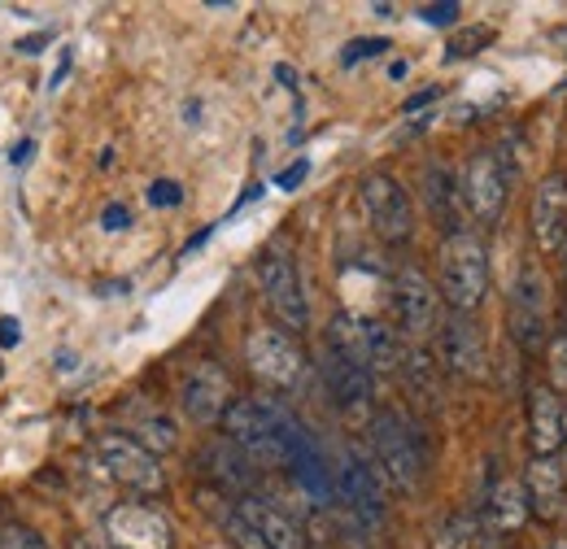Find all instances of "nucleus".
<instances>
[{"label": "nucleus", "instance_id": "nucleus-1", "mask_svg": "<svg viewBox=\"0 0 567 549\" xmlns=\"http://www.w3.org/2000/svg\"><path fill=\"white\" fill-rule=\"evenodd\" d=\"M223 436L258 467H288L292 449L310 436L292 414L276 406V402H254L240 397L231 402V411L223 414Z\"/></svg>", "mask_w": 567, "mask_h": 549}, {"label": "nucleus", "instance_id": "nucleus-2", "mask_svg": "<svg viewBox=\"0 0 567 549\" xmlns=\"http://www.w3.org/2000/svg\"><path fill=\"white\" fill-rule=\"evenodd\" d=\"M441 301L450 305V314H476L481 301L489 297V249L476 231H454L441 240Z\"/></svg>", "mask_w": 567, "mask_h": 549}, {"label": "nucleus", "instance_id": "nucleus-3", "mask_svg": "<svg viewBox=\"0 0 567 549\" xmlns=\"http://www.w3.org/2000/svg\"><path fill=\"white\" fill-rule=\"evenodd\" d=\"M371 454L380 476L398 493H415L424 484V445L415 436V427L398 411H375L371 414Z\"/></svg>", "mask_w": 567, "mask_h": 549}, {"label": "nucleus", "instance_id": "nucleus-4", "mask_svg": "<svg viewBox=\"0 0 567 549\" xmlns=\"http://www.w3.org/2000/svg\"><path fill=\"white\" fill-rule=\"evenodd\" d=\"M358 201H362V214H367L371 231H375L384 245H406V240L415 236V209H411L406 188H402L393 175H384V170L362 175Z\"/></svg>", "mask_w": 567, "mask_h": 549}, {"label": "nucleus", "instance_id": "nucleus-5", "mask_svg": "<svg viewBox=\"0 0 567 549\" xmlns=\"http://www.w3.org/2000/svg\"><path fill=\"white\" fill-rule=\"evenodd\" d=\"M546 274L537 267V258H524L519 274L511 283V305H506V323H511V341L524 353H542L546 349Z\"/></svg>", "mask_w": 567, "mask_h": 549}, {"label": "nucleus", "instance_id": "nucleus-6", "mask_svg": "<svg viewBox=\"0 0 567 549\" xmlns=\"http://www.w3.org/2000/svg\"><path fill=\"white\" fill-rule=\"evenodd\" d=\"M258 288H262L267 310L280 319L288 332H306L310 328V305H306V292H301V274H297L292 258L284 249H267L258 258Z\"/></svg>", "mask_w": 567, "mask_h": 549}, {"label": "nucleus", "instance_id": "nucleus-7", "mask_svg": "<svg viewBox=\"0 0 567 549\" xmlns=\"http://www.w3.org/2000/svg\"><path fill=\"white\" fill-rule=\"evenodd\" d=\"M245 362L271 389H297L306 375V353L280 328H254L245 336Z\"/></svg>", "mask_w": 567, "mask_h": 549}, {"label": "nucleus", "instance_id": "nucleus-8", "mask_svg": "<svg viewBox=\"0 0 567 549\" xmlns=\"http://www.w3.org/2000/svg\"><path fill=\"white\" fill-rule=\"evenodd\" d=\"M96 454H101V467L110 472V480H118L132 493H162L166 488V472H162L157 454L136 445L127 432H105L96 441Z\"/></svg>", "mask_w": 567, "mask_h": 549}, {"label": "nucleus", "instance_id": "nucleus-9", "mask_svg": "<svg viewBox=\"0 0 567 549\" xmlns=\"http://www.w3.org/2000/svg\"><path fill=\"white\" fill-rule=\"evenodd\" d=\"M393 314L402 336L411 341H427L436 332V314H441V288L415 267H402L393 279Z\"/></svg>", "mask_w": 567, "mask_h": 549}, {"label": "nucleus", "instance_id": "nucleus-10", "mask_svg": "<svg viewBox=\"0 0 567 549\" xmlns=\"http://www.w3.org/2000/svg\"><path fill=\"white\" fill-rule=\"evenodd\" d=\"M506 188H511V179H506V166L497 162V153L481 148V153L467 157V166H463V188H458V193H463V206L476 214V222L494 227L497 218H502Z\"/></svg>", "mask_w": 567, "mask_h": 549}, {"label": "nucleus", "instance_id": "nucleus-11", "mask_svg": "<svg viewBox=\"0 0 567 549\" xmlns=\"http://www.w3.org/2000/svg\"><path fill=\"white\" fill-rule=\"evenodd\" d=\"M441 358L454 380H485L489 375V349L476 314H450L441 328Z\"/></svg>", "mask_w": 567, "mask_h": 549}, {"label": "nucleus", "instance_id": "nucleus-12", "mask_svg": "<svg viewBox=\"0 0 567 549\" xmlns=\"http://www.w3.org/2000/svg\"><path fill=\"white\" fill-rule=\"evenodd\" d=\"M231 380L218 362H197L188 375H184V389H179V411L188 414L193 423L210 427L223 423V414L231 411Z\"/></svg>", "mask_w": 567, "mask_h": 549}, {"label": "nucleus", "instance_id": "nucleus-13", "mask_svg": "<svg viewBox=\"0 0 567 549\" xmlns=\"http://www.w3.org/2000/svg\"><path fill=\"white\" fill-rule=\"evenodd\" d=\"M528 227H533L537 249H546V253L564 249V236H567V170H550V175H542V179H537L533 201H528Z\"/></svg>", "mask_w": 567, "mask_h": 549}, {"label": "nucleus", "instance_id": "nucleus-14", "mask_svg": "<svg viewBox=\"0 0 567 549\" xmlns=\"http://www.w3.org/2000/svg\"><path fill=\"white\" fill-rule=\"evenodd\" d=\"M105 532L114 549H171L175 532L162 510L153 506H114L105 515Z\"/></svg>", "mask_w": 567, "mask_h": 549}, {"label": "nucleus", "instance_id": "nucleus-15", "mask_svg": "<svg viewBox=\"0 0 567 549\" xmlns=\"http://www.w3.org/2000/svg\"><path fill=\"white\" fill-rule=\"evenodd\" d=\"M337 493H341V501L354 510L362 524H371V528L384 524V515H389V506H384V488H380V476L371 472L367 458L346 454V463H341V472H337Z\"/></svg>", "mask_w": 567, "mask_h": 549}, {"label": "nucleus", "instance_id": "nucleus-16", "mask_svg": "<svg viewBox=\"0 0 567 549\" xmlns=\"http://www.w3.org/2000/svg\"><path fill=\"white\" fill-rule=\"evenodd\" d=\"M524 406H528V445H533V454L555 458L564 449V397L550 384H533Z\"/></svg>", "mask_w": 567, "mask_h": 549}, {"label": "nucleus", "instance_id": "nucleus-17", "mask_svg": "<svg viewBox=\"0 0 567 549\" xmlns=\"http://www.w3.org/2000/svg\"><path fill=\"white\" fill-rule=\"evenodd\" d=\"M524 493H528V506L537 519L555 524L567 510V472L559 458H542L533 454L528 467H524Z\"/></svg>", "mask_w": 567, "mask_h": 549}, {"label": "nucleus", "instance_id": "nucleus-18", "mask_svg": "<svg viewBox=\"0 0 567 549\" xmlns=\"http://www.w3.org/2000/svg\"><path fill=\"white\" fill-rule=\"evenodd\" d=\"M323 384H328V393L341 411H362L375 393V375L367 366H358L354 358L337 353L332 344L323 349Z\"/></svg>", "mask_w": 567, "mask_h": 549}, {"label": "nucleus", "instance_id": "nucleus-19", "mask_svg": "<svg viewBox=\"0 0 567 549\" xmlns=\"http://www.w3.org/2000/svg\"><path fill=\"white\" fill-rule=\"evenodd\" d=\"M236 515H240L271 549H306V532L284 515L280 506H271V501H262V497H240Z\"/></svg>", "mask_w": 567, "mask_h": 549}, {"label": "nucleus", "instance_id": "nucleus-20", "mask_svg": "<svg viewBox=\"0 0 567 549\" xmlns=\"http://www.w3.org/2000/svg\"><path fill=\"white\" fill-rule=\"evenodd\" d=\"M197 463H202V472H206L218 488H231V493H245V497H249V488H254V476H258V472H254V463H249L227 436L210 441V445L202 449Z\"/></svg>", "mask_w": 567, "mask_h": 549}, {"label": "nucleus", "instance_id": "nucleus-21", "mask_svg": "<svg viewBox=\"0 0 567 549\" xmlns=\"http://www.w3.org/2000/svg\"><path fill=\"white\" fill-rule=\"evenodd\" d=\"M533 519V506H528V493L524 480H497L489 488V501H485V524L494 537H515L524 524Z\"/></svg>", "mask_w": 567, "mask_h": 549}, {"label": "nucleus", "instance_id": "nucleus-22", "mask_svg": "<svg viewBox=\"0 0 567 549\" xmlns=\"http://www.w3.org/2000/svg\"><path fill=\"white\" fill-rule=\"evenodd\" d=\"M420 188H424V206L432 214V222L445 236L463 231V222H458V188H454V179H450V170L441 162H427L424 175H420Z\"/></svg>", "mask_w": 567, "mask_h": 549}, {"label": "nucleus", "instance_id": "nucleus-23", "mask_svg": "<svg viewBox=\"0 0 567 549\" xmlns=\"http://www.w3.org/2000/svg\"><path fill=\"white\" fill-rule=\"evenodd\" d=\"M292 480L301 484V493L310 497V501H332V493H337V476L328 472V463H323V454H319V445L306 436L297 449H292Z\"/></svg>", "mask_w": 567, "mask_h": 549}, {"label": "nucleus", "instance_id": "nucleus-24", "mask_svg": "<svg viewBox=\"0 0 567 549\" xmlns=\"http://www.w3.org/2000/svg\"><path fill=\"white\" fill-rule=\"evenodd\" d=\"M127 436L144 445L148 454H171L175 445H179V427H175V418L162 411H144V414H132L127 418Z\"/></svg>", "mask_w": 567, "mask_h": 549}, {"label": "nucleus", "instance_id": "nucleus-25", "mask_svg": "<svg viewBox=\"0 0 567 549\" xmlns=\"http://www.w3.org/2000/svg\"><path fill=\"white\" fill-rule=\"evenodd\" d=\"M402 366V344H398V332H389L384 323L367 319V371H398Z\"/></svg>", "mask_w": 567, "mask_h": 549}, {"label": "nucleus", "instance_id": "nucleus-26", "mask_svg": "<svg viewBox=\"0 0 567 549\" xmlns=\"http://www.w3.org/2000/svg\"><path fill=\"white\" fill-rule=\"evenodd\" d=\"M472 541H476V519L472 515H450L436 528V546L432 549H472Z\"/></svg>", "mask_w": 567, "mask_h": 549}, {"label": "nucleus", "instance_id": "nucleus-27", "mask_svg": "<svg viewBox=\"0 0 567 549\" xmlns=\"http://www.w3.org/2000/svg\"><path fill=\"white\" fill-rule=\"evenodd\" d=\"M546 384H550L559 397H567V332L564 328L546 344Z\"/></svg>", "mask_w": 567, "mask_h": 549}, {"label": "nucleus", "instance_id": "nucleus-28", "mask_svg": "<svg viewBox=\"0 0 567 549\" xmlns=\"http://www.w3.org/2000/svg\"><path fill=\"white\" fill-rule=\"evenodd\" d=\"M0 549H49V541L27 524H0Z\"/></svg>", "mask_w": 567, "mask_h": 549}, {"label": "nucleus", "instance_id": "nucleus-29", "mask_svg": "<svg viewBox=\"0 0 567 549\" xmlns=\"http://www.w3.org/2000/svg\"><path fill=\"white\" fill-rule=\"evenodd\" d=\"M223 532H227V541H231L236 549H271L258 532H254V528H249V524H245V519H240V515H236V510H231V515H223Z\"/></svg>", "mask_w": 567, "mask_h": 549}, {"label": "nucleus", "instance_id": "nucleus-30", "mask_svg": "<svg viewBox=\"0 0 567 549\" xmlns=\"http://www.w3.org/2000/svg\"><path fill=\"white\" fill-rule=\"evenodd\" d=\"M375 53H389V40H384V35L350 40V44H346V53H341V66H358V62H367V58H375Z\"/></svg>", "mask_w": 567, "mask_h": 549}, {"label": "nucleus", "instance_id": "nucleus-31", "mask_svg": "<svg viewBox=\"0 0 567 549\" xmlns=\"http://www.w3.org/2000/svg\"><path fill=\"white\" fill-rule=\"evenodd\" d=\"M179 201H184V188H179L175 179H153V184H148V206L171 209V206H179Z\"/></svg>", "mask_w": 567, "mask_h": 549}, {"label": "nucleus", "instance_id": "nucleus-32", "mask_svg": "<svg viewBox=\"0 0 567 549\" xmlns=\"http://www.w3.org/2000/svg\"><path fill=\"white\" fill-rule=\"evenodd\" d=\"M494 40V31H463L450 40V58H467V49H485Z\"/></svg>", "mask_w": 567, "mask_h": 549}, {"label": "nucleus", "instance_id": "nucleus-33", "mask_svg": "<svg viewBox=\"0 0 567 549\" xmlns=\"http://www.w3.org/2000/svg\"><path fill=\"white\" fill-rule=\"evenodd\" d=\"M420 18H424L427 27H450V22L458 18V4H454V0H445V4H424Z\"/></svg>", "mask_w": 567, "mask_h": 549}, {"label": "nucleus", "instance_id": "nucleus-34", "mask_svg": "<svg viewBox=\"0 0 567 549\" xmlns=\"http://www.w3.org/2000/svg\"><path fill=\"white\" fill-rule=\"evenodd\" d=\"M101 227H105V231H123V227H132V209H127V206H105V209H101Z\"/></svg>", "mask_w": 567, "mask_h": 549}, {"label": "nucleus", "instance_id": "nucleus-35", "mask_svg": "<svg viewBox=\"0 0 567 549\" xmlns=\"http://www.w3.org/2000/svg\"><path fill=\"white\" fill-rule=\"evenodd\" d=\"M49 31H35V35H22V40H13V53H22V58H35L40 49H49Z\"/></svg>", "mask_w": 567, "mask_h": 549}, {"label": "nucleus", "instance_id": "nucleus-36", "mask_svg": "<svg viewBox=\"0 0 567 549\" xmlns=\"http://www.w3.org/2000/svg\"><path fill=\"white\" fill-rule=\"evenodd\" d=\"M18 341H22V323L4 314V319H0V349H9V344H18Z\"/></svg>", "mask_w": 567, "mask_h": 549}, {"label": "nucleus", "instance_id": "nucleus-37", "mask_svg": "<svg viewBox=\"0 0 567 549\" xmlns=\"http://www.w3.org/2000/svg\"><path fill=\"white\" fill-rule=\"evenodd\" d=\"M306 170H310V162H297V166H288V170H284L276 184H280V188H297V184L306 179Z\"/></svg>", "mask_w": 567, "mask_h": 549}, {"label": "nucleus", "instance_id": "nucleus-38", "mask_svg": "<svg viewBox=\"0 0 567 549\" xmlns=\"http://www.w3.org/2000/svg\"><path fill=\"white\" fill-rule=\"evenodd\" d=\"M436 96H441V87H424L420 96H411V101H406V114H415V110H424L427 101H436Z\"/></svg>", "mask_w": 567, "mask_h": 549}, {"label": "nucleus", "instance_id": "nucleus-39", "mask_svg": "<svg viewBox=\"0 0 567 549\" xmlns=\"http://www.w3.org/2000/svg\"><path fill=\"white\" fill-rule=\"evenodd\" d=\"M31 153H35V144H31V139H22V144H18L13 153H9V162H18V166H22V162H27Z\"/></svg>", "mask_w": 567, "mask_h": 549}, {"label": "nucleus", "instance_id": "nucleus-40", "mask_svg": "<svg viewBox=\"0 0 567 549\" xmlns=\"http://www.w3.org/2000/svg\"><path fill=\"white\" fill-rule=\"evenodd\" d=\"M276 79H280V83H292V87H297V70H288V66H276Z\"/></svg>", "mask_w": 567, "mask_h": 549}, {"label": "nucleus", "instance_id": "nucleus-41", "mask_svg": "<svg viewBox=\"0 0 567 549\" xmlns=\"http://www.w3.org/2000/svg\"><path fill=\"white\" fill-rule=\"evenodd\" d=\"M559 262H564V288H567V236H564V249H559Z\"/></svg>", "mask_w": 567, "mask_h": 549}, {"label": "nucleus", "instance_id": "nucleus-42", "mask_svg": "<svg viewBox=\"0 0 567 549\" xmlns=\"http://www.w3.org/2000/svg\"><path fill=\"white\" fill-rule=\"evenodd\" d=\"M74 549H114V546H96V541H74Z\"/></svg>", "mask_w": 567, "mask_h": 549}, {"label": "nucleus", "instance_id": "nucleus-43", "mask_svg": "<svg viewBox=\"0 0 567 549\" xmlns=\"http://www.w3.org/2000/svg\"><path fill=\"white\" fill-rule=\"evenodd\" d=\"M564 458H567V418H564Z\"/></svg>", "mask_w": 567, "mask_h": 549}, {"label": "nucleus", "instance_id": "nucleus-44", "mask_svg": "<svg viewBox=\"0 0 567 549\" xmlns=\"http://www.w3.org/2000/svg\"><path fill=\"white\" fill-rule=\"evenodd\" d=\"M564 332H567V305H564Z\"/></svg>", "mask_w": 567, "mask_h": 549}]
</instances>
